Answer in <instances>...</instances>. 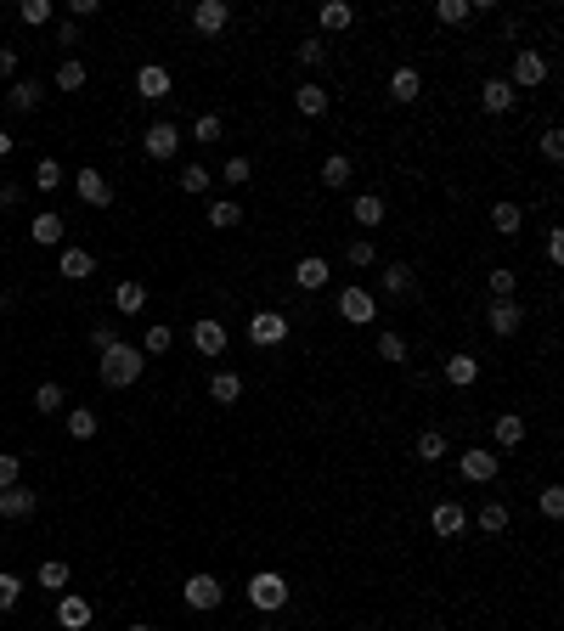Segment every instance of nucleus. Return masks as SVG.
<instances>
[{"instance_id": "f257e3e1", "label": "nucleus", "mask_w": 564, "mask_h": 631, "mask_svg": "<svg viewBox=\"0 0 564 631\" xmlns=\"http://www.w3.org/2000/svg\"><path fill=\"white\" fill-rule=\"evenodd\" d=\"M141 372H148V355H141L136 344H113V350H102V367H96V378H102L108 389H130Z\"/></svg>"}, {"instance_id": "f03ea898", "label": "nucleus", "mask_w": 564, "mask_h": 631, "mask_svg": "<svg viewBox=\"0 0 564 631\" xmlns=\"http://www.w3.org/2000/svg\"><path fill=\"white\" fill-rule=\"evenodd\" d=\"M243 592L260 615H277V609H288V592H294V586H288V575H277V570H255Z\"/></svg>"}, {"instance_id": "7ed1b4c3", "label": "nucleus", "mask_w": 564, "mask_h": 631, "mask_svg": "<svg viewBox=\"0 0 564 631\" xmlns=\"http://www.w3.org/2000/svg\"><path fill=\"white\" fill-rule=\"evenodd\" d=\"M288 333H294V327H288L282 310H255V316H248V344H255V350H277V344H288Z\"/></svg>"}, {"instance_id": "20e7f679", "label": "nucleus", "mask_w": 564, "mask_h": 631, "mask_svg": "<svg viewBox=\"0 0 564 631\" xmlns=\"http://www.w3.org/2000/svg\"><path fill=\"white\" fill-rule=\"evenodd\" d=\"M226 344H232V333H226L220 316H198V322H192V350L203 355V361H220Z\"/></svg>"}, {"instance_id": "39448f33", "label": "nucleus", "mask_w": 564, "mask_h": 631, "mask_svg": "<svg viewBox=\"0 0 564 631\" xmlns=\"http://www.w3.org/2000/svg\"><path fill=\"white\" fill-rule=\"evenodd\" d=\"M542 79H548V57H542L536 46H519L514 51V68H508V85L514 91H536Z\"/></svg>"}, {"instance_id": "423d86ee", "label": "nucleus", "mask_w": 564, "mask_h": 631, "mask_svg": "<svg viewBox=\"0 0 564 631\" xmlns=\"http://www.w3.org/2000/svg\"><path fill=\"white\" fill-rule=\"evenodd\" d=\"M181 598H186V609H198V615H209V609H220V603H226V586H220L215 575H209V570H198V575H186Z\"/></svg>"}, {"instance_id": "0eeeda50", "label": "nucleus", "mask_w": 564, "mask_h": 631, "mask_svg": "<svg viewBox=\"0 0 564 631\" xmlns=\"http://www.w3.org/2000/svg\"><path fill=\"white\" fill-rule=\"evenodd\" d=\"M429 530L441 536V541H457V536L469 530V508H463V502H452V496H441L429 508Z\"/></svg>"}, {"instance_id": "6e6552de", "label": "nucleus", "mask_w": 564, "mask_h": 631, "mask_svg": "<svg viewBox=\"0 0 564 631\" xmlns=\"http://www.w3.org/2000/svg\"><path fill=\"white\" fill-rule=\"evenodd\" d=\"M497 468H503V457H497V451H486V446H474V451H463V457H457V474H463L469 485H491V479H497Z\"/></svg>"}, {"instance_id": "1a4fd4ad", "label": "nucleus", "mask_w": 564, "mask_h": 631, "mask_svg": "<svg viewBox=\"0 0 564 631\" xmlns=\"http://www.w3.org/2000/svg\"><path fill=\"white\" fill-rule=\"evenodd\" d=\"M486 327L497 333V339H514V333L525 327V305L519 299H491L486 305Z\"/></svg>"}, {"instance_id": "9d476101", "label": "nucleus", "mask_w": 564, "mask_h": 631, "mask_svg": "<svg viewBox=\"0 0 564 631\" xmlns=\"http://www.w3.org/2000/svg\"><path fill=\"white\" fill-rule=\"evenodd\" d=\"M141 147H148V158H175L181 153V130H175V119H153L148 124V136H141Z\"/></svg>"}, {"instance_id": "9b49d317", "label": "nucleus", "mask_w": 564, "mask_h": 631, "mask_svg": "<svg viewBox=\"0 0 564 631\" xmlns=\"http://www.w3.org/2000/svg\"><path fill=\"white\" fill-rule=\"evenodd\" d=\"M91 620H96L91 598H79V592H62V598H57V626H62V631H85Z\"/></svg>"}, {"instance_id": "f8f14e48", "label": "nucleus", "mask_w": 564, "mask_h": 631, "mask_svg": "<svg viewBox=\"0 0 564 631\" xmlns=\"http://www.w3.org/2000/svg\"><path fill=\"white\" fill-rule=\"evenodd\" d=\"M226 23H232V6H226V0H198L192 6V29L198 34L215 40V34H226Z\"/></svg>"}, {"instance_id": "ddd939ff", "label": "nucleus", "mask_w": 564, "mask_h": 631, "mask_svg": "<svg viewBox=\"0 0 564 631\" xmlns=\"http://www.w3.org/2000/svg\"><path fill=\"white\" fill-rule=\"evenodd\" d=\"M136 96L141 102H164L170 96V68H164V62H141L136 68Z\"/></svg>"}, {"instance_id": "4468645a", "label": "nucleus", "mask_w": 564, "mask_h": 631, "mask_svg": "<svg viewBox=\"0 0 564 631\" xmlns=\"http://www.w3.org/2000/svg\"><path fill=\"white\" fill-rule=\"evenodd\" d=\"M339 316H345L350 327H367L372 316H379V305H372L367 288H345V293H339Z\"/></svg>"}, {"instance_id": "2eb2a0df", "label": "nucleus", "mask_w": 564, "mask_h": 631, "mask_svg": "<svg viewBox=\"0 0 564 631\" xmlns=\"http://www.w3.org/2000/svg\"><path fill=\"white\" fill-rule=\"evenodd\" d=\"M74 186H79V198H85L91 209H108V203H113V186H108V175H102V170H91V164L74 175Z\"/></svg>"}, {"instance_id": "dca6fc26", "label": "nucleus", "mask_w": 564, "mask_h": 631, "mask_svg": "<svg viewBox=\"0 0 564 631\" xmlns=\"http://www.w3.org/2000/svg\"><path fill=\"white\" fill-rule=\"evenodd\" d=\"M514 102H519V91L508 79H486V85H479V108L486 113H514Z\"/></svg>"}, {"instance_id": "f3484780", "label": "nucleus", "mask_w": 564, "mask_h": 631, "mask_svg": "<svg viewBox=\"0 0 564 631\" xmlns=\"http://www.w3.org/2000/svg\"><path fill=\"white\" fill-rule=\"evenodd\" d=\"M40 508V496L29 485H12V491H0V519H34Z\"/></svg>"}, {"instance_id": "a211bd4d", "label": "nucleus", "mask_w": 564, "mask_h": 631, "mask_svg": "<svg viewBox=\"0 0 564 631\" xmlns=\"http://www.w3.org/2000/svg\"><path fill=\"white\" fill-rule=\"evenodd\" d=\"M96 271V254L91 248H62V260H57V277H68V282H85Z\"/></svg>"}, {"instance_id": "6ab92c4d", "label": "nucleus", "mask_w": 564, "mask_h": 631, "mask_svg": "<svg viewBox=\"0 0 564 631\" xmlns=\"http://www.w3.org/2000/svg\"><path fill=\"white\" fill-rule=\"evenodd\" d=\"M294 108H300L305 119H322V113L333 108V96H327V85H317V79H305V85L294 91Z\"/></svg>"}, {"instance_id": "aec40b11", "label": "nucleus", "mask_w": 564, "mask_h": 631, "mask_svg": "<svg viewBox=\"0 0 564 631\" xmlns=\"http://www.w3.org/2000/svg\"><path fill=\"white\" fill-rule=\"evenodd\" d=\"M327 277H333V265H327L322 254H305V260L294 265V282H300L305 293H317V288H327Z\"/></svg>"}, {"instance_id": "412c9836", "label": "nucleus", "mask_w": 564, "mask_h": 631, "mask_svg": "<svg viewBox=\"0 0 564 631\" xmlns=\"http://www.w3.org/2000/svg\"><path fill=\"white\" fill-rule=\"evenodd\" d=\"M40 102H46L40 79H12V91H6V108H12V113H34Z\"/></svg>"}, {"instance_id": "4be33fe9", "label": "nucleus", "mask_w": 564, "mask_h": 631, "mask_svg": "<svg viewBox=\"0 0 564 631\" xmlns=\"http://www.w3.org/2000/svg\"><path fill=\"white\" fill-rule=\"evenodd\" d=\"M113 310H119V316H141V310H148V288H141L136 277H124V282L113 288Z\"/></svg>"}, {"instance_id": "5701e85b", "label": "nucleus", "mask_w": 564, "mask_h": 631, "mask_svg": "<svg viewBox=\"0 0 564 631\" xmlns=\"http://www.w3.org/2000/svg\"><path fill=\"white\" fill-rule=\"evenodd\" d=\"M209 401H215V406H237L243 401V378L237 372H215V378H209Z\"/></svg>"}, {"instance_id": "b1692460", "label": "nucleus", "mask_w": 564, "mask_h": 631, "mask_svg": "<svg viewBox=\"0 0 564 631\" xmlns=\"http://www.w3.org/2000/svg\"><path fill=\"white\" fill-rule=\"evenodd\" d=\"M417 96H424V79H417V68H395V74H389V102H401V108H407V102H417Z\"/></svg>"}, {"instance_id": "393cba45", "label": "nucleus", "mask_w": 564, "mask_h": 631, "mask_svg": "<svg viewBox=\"0 0 564 631\" xmlns=\"http://www.w3.org/2000/svg\"><path fill=\"white\" fill-rule=\"evenodd\" d=\"M491 440H497V446H503V451H514V446H525V417H514V412H503V417H497V423H491Z\"/></svg>"}, {"instance_id": "a878e982", "label": "nucleus", "mask_w": 564, "mask_h": 631, "mask_svg": "<svg viewBox=\"0 0 564 631\" xmlns=\"http://www.w3.org/2000/svg\"><path fill=\"white\" fill-rule=\"evenodd\" d=\"M350 175H356L350 153H327V158H322V186H333V192H339V186H350Z\"/></svg>"}, {"instance_id": "bb28decb", "label": "nucleus", "mask_w": 564, "mask_h": 631, "mask_svg": "<svg viewBox=\"0 0 564 631\" xmlns=\"http://www.w3.org/2000/svg\"><path fill=\"white\" fill-rule=\"evenodd\" d=\"M29 231H34V243H40V248H51V243H62V231H68V226H62V215H57V209H40Z\"/></svg>"}, {"instance_id": "cd10ccee", "label": "nucleus", "mask_w": 564, "mask_h": 631, "mask_svg": "<svg viewBox=\"0 0 564 631\" xmlns=\"http://www.w3.org/2000/svg\"><path fill=\"white\" fill-rule=\"evenodd\" d=\"M441 372H446V384H452V389H469L474 378H479V361H474V355H446V367H441Z\"/></svg>"}, {"instance_id": "c85d7f7f", "label": "nucleus", "mask_w": 564, "mask_h": 631, "mask_svg": "<svg viewBox=\"0 0 564 631\" xmlns=\"http://www.w3.org/2000/svg\"><path fill=\"white\" fill-rule=\"evenodd\" d=\"M62 423H68V440H79V446H85V440H96V412L91 406H68V417H62Z\"/></svg>"}, {"instance_id": "c756f323", "label": "nucleus", "mask_w": 564, "mask_h": 631, "mask_svg": "<svg viewBox=\"0 0 564 631\" xmlns=\"http://www.w3.org/2000/svg\"><path fill=\"white\" fill-rule=\"evenodd\" d=\"M519 226H525V209H519V203H491V231L519 237Z\"/></svg>"}, {"instance_id": "7c9ffc66", "label": "nucleus", "mask_w": 564, "mask_h": 631, "mask_svg": "<svg viewBox=\"0 0 564 631\" xmlns=\"http://www.w3.org/2000/svg\"><path fill=\"white\" fill-rule=\"evenodd\" d=\"M209 226H215V231H232V226H243V209H237L232 198H209Z\"/></svg>"}, {"instance_id": "2f4dec72", "label": "nucleus", "mask_w": 564, "mask_h": 631, "mask_svg": "<svg viewBox=\"0 0 564 631\" xmlns=\"http://www.w3.org/2000/svg\"><path fill=\"white\" fill-rule=\"evenodd\" d=\"M446 451H452V446H446V434H441V429H424V434H417V446H412V457H417V462H441Z\"/></svg>"}, {"instance_id": "473e14b6", "label": "nucleus", "mask_w": 564, "mask_h": 631, "mask_svg": "<svg viewBox=\"0 0 564 631\" xmlns=\"http://www.w3.org/2000/svg\"><path fill=\"white\" fill-rule=\"evenodd\" d=\"M34 412H40V417L68 412V395H62V384H40V389H34Z\"/></svg>"}, {"instance_id": "72a5a7b5", "label": "nucleus", "mask_w": 564, "mask_h": 631, "mask_svg": "<svg viewBox=\"0 0 564 631\" xmlns=\"http://www.w3.org/2000/svg\"><path fill=\"white\" fill-rule=\"evenodd\" d=\"M350 23H356V6H345V0H327L322 6V29L327 34H345Z\"/></svg>"}, {"instance_id": "f704fd0d", "label": "nucleus", "mask_w": 564, "mask_h": 631, "mask_svg": "<svg viewBox=\"0 0 564 631\" xmlns=\"http://www.w3.org/2000/svg\"><path fill=\"white\" fill-rule=\"evenodd\" d=\"M57 91H85V62H79V57L57 62Z\"/></svg>"}, {"instance_id": "c9c22d12", "label": "nucleus", "mask_w": 564, "mask_h": 631, "mask_svg": "<svg viewBox=\"0 0 564 631\" xmlns=\"http://www.w3.org/2000/svg\"><path fill=\"white\" fill-rule=\"evenodd\" d=\"M350 215H356V226H379L384 220V198L379 192H362L356 203H350Z\"/></svg>"}, {"instance_id": "e433bc0d", "label": "nucleus", "mask_w": 564, "mask_h": 631, "mask_svg": "<svg viewBox=\"0 0 564 631\" xmlns=\"http://www.w3.org/2000/svg\"><path fill=\"white\" fill-rule=\"evenodd\" d=\"M170 350H175L170 322H153V327H148V339H141V355H170Z\"/></svg>"}, {"instance_id": "4c0bfd02", "label": "nucleus", "mask_w": 564, "mask_h": 631, "mask_svg": "<svg viewBox=\"0 0 564 631\" xmlns=\"http://www.w3.org/2000/svg\"><path fill=\"white\" fill-rule=\"evenodd\" d=\"M469 17H474L469 0H441V6H434V23L441 29H457V23H469Z\"/></svg>"}, {"instance_id": "58836bf2", "label": "nucleus", "mask_w": 564, "mask_h": 631, "mask_svg": "<svg viewBox=\"0 0 564 631\" xmlns=\"http://www.w3.org/2000/svg\"><path fill=\"white\" fill-rule=\"evenodd\" d=\"M474 524H479L486 536H503V530H508V508H503V502H486V508L474 513Z\"/></svg>"}, {"instance_id": "ea45409f", "label": "nucleus", "mask_w": 564, "mask_h": 631, "mask_svg": "<svg viewBox=\"0 0 564 631\" xmlns=\"http://www.w3.org/2000/svg\"><path fill=\"white\" fill-rule=\"evenodd\" d=\"M29 181H34V192H57V186H62V164L57 158H40Z\"/></svg>"}, {"instance_id": "a19ab883", "label": "nucleus", "mask_w": 564, "mask_h": 631, "mask_svg": "<svg viewBox=\"0 0 564 631\" xmlns=\"http://www.w3.org/2000/svg\"><path fill=\"white\" fill-rule=\"evenodd\" d=\"M379 288L389 293V299H401V293H412V271H407V265H389V271H379Z\"/></svg>"}, {"instance_id": "79ce46f5", "label": "nucleus", "mask_w": 564, "mask_h": 631, "mask_svg": "<svg viewBox=\"0 0 564 631\" xmlns=\"http://www.w3.org/2000/svg\"><path fill=\"white\" fill-rule=\"evenodd\" d=\"M209 186H215V175H209V170H203V164H186V170H181V192H192V198H203V192H209Z\"/></svg>"}, {"instance_id": "37998d69", "label": "nucleus", "mask_w": 564, "mask_h": 631, "mask_svg": "<svg viewBox=\"0 0 564 631\" xmlns=\"http://www.w3.org/2000/svg\"><path fill=\"white\" fill-rule=\"evenodd\" d=\"M226 136V124H220V113H198V124H192V141H203V147H215Z\"/></svg>"}, {"instance_id": "c03bdc74", "label": "nucleus", "mask_w": 564, "mask_h": 631, "mask_svg": "<svg viewBox=\"0 0 564 631\" xmlns=\"http://www.w3.org/2000/svg\"><path fill=\"white\" fill-rule=\"evenodd\" d=\"M40 586H46V592H57V598H62V586H68V564H62V558L40 564Z\"/></svg>"}, {"instance_id": "a18cd8bd", "label": "nucleus", "mask_w": 564, "mask_h": 631, "mask_svg": "<svg viewBox=\"0 0 564 631\" xmlns=\"http://www.w3.org/2000/svg\"><path fill=\"white\" fill-rule=\"evenodd\" d=\"M220 181H226V186H248V181H255V164H248L243 153H237V158H226V170H220Z\"/></svg>"}, {"instance_id": "49530a36", "label": "nucleus", "mask_w": 564, "mask_h": 631, "mask_svg": "<svg viewBox=\"0 0 564 631\" xmlns=\"http://www.w3.org/2000/svg\"><path fill=\"white\" fill-rule=\"evenodd\" d=\"M17 598H23V581H17L12 570H0V615H6V609H17Z\"/></svg>"}, {"instance_id": "de8ad7c7", "label": "nucleus", "mask_w": 564, "mask_h": 631, "mask_svg": "<svg viewBox=\"0 0 564 631\" xmlns=\"http://www.w3.org/2000/svg\"><path fill=\"white\" fill-rule=\"evenodd\" d=\"M17 17H23L29 29H40V23H51V0H23L17 6Z\"/></svg>"}, {"instance_id": "09e8293b", "label": "nucleus", "mask_w": 564, "mask_h": 631, "mask_svg": "<svg viewBox=\"0 0 564 631\" xmlns=\"http://www.w3.org/2000/svg\"><path fill=\"white\" fill-rule=\"evenodd\" d=\"M294 57H300V68H322L327 46H322V40H305V46H294Z\"/></svg>"}, {"instance_id": "8fccbe9b", "label": "nucleus", "mask_w": 564, "mask_h": 631, "mask_svg": "<svg viewBox=\"0 0 564 631\" xmlns=\"http://www.w3.org/2000/svg\"><path fill=\"white\" fill-rule=\"evenodd\" d=\"M17 474H23V457H17V451H0V491H12Z\"/></svg>"}, {"instance_id": "3c124183", "label": "nucleus", "mask_w": 564, "mask_h": 631, "mask_svg": "<svg viewBox=\"0 0 564 631\" xmlns=\"http://www.w3.org/2000/svg\"><path fill=\"white\" fill-rule=\"evenodd\" d=\"M542 158L564 164V130H559V124H553V130H542Z\"/></svg>"}, {"instance_id": "603ef678", "label": "nucleus", "mask_w": 564, "mask_h": 631, "mask_svg": "<svg viewBox=\"0 0 564 631\" xmlns=\"http://www.w3.org/2000/svg\"><path fill=\"white\" fill-rule=\"evenodd\" d=\"M486 282H491V293H497V299H514V288H519V277H514V271H486Z\"/></svg>"}, {"instance_id": "864d4df0", "label": "nucleus", "mask_w": 564, "mask_h": 631, "mask_svg": "<svg viewBox=\"0 0 564 631\" xmlns=\"http://www.w3.org/2000/svg\"><path fill=\"white\" fill-rule=\"evenodd\" d=\"M379 355L384 361H407V339L401 333H379Z\"/></svg>"}, {"instance_id": "5fc2aeb1", "label": "nucleus", "mask_w": 564, "mask_h": 631, "mask_svg": "<svg viewBox=\"0 0 564 631\" xmlns=\"http://www.w3.org/2000/svg\"><path fill=\"white\" fill-rule=\"evenodd\" d=\"M113 344H119V327H113V322H96V327H91V350L102 355V350H113Z\"/></svg>"}, {"instance_id": "6e6d98bb", "label": "nucleus", "mask_w": 564, "mask_h": 631, "mask_svg": "<svg viewBox=\"0 0 564 631\" xmlns=\"http://www.w3.org/2000/svg\"><path fill=\"white\" fill-rule=\"evenodd\" d=\"M536 502H542V513H548V519H564V485H548Z\"/></svg>"}, {"instance_id": "4d7b16f0", "label": "nucleus", "mask_w": 564, "mask_h": 631, "mask_svg": "<svg viewBox=\"0 0 564 631\" xmlns=\"http://www.w3.org/2000/svg\"><path fill=\"white\" fill-rule=\"evenodd\" d=\"M345 254H350V265H372V260H379V254H372V243H367V237H356V243L345 248Z\"/></svg>"}, {"instance_id": "13d9d810", "label": "nucleus", "mask_w": 564, "mask_h": 631, "mask_svg": "<svg viewBox=\"0 0 564 631\" xmlns=\"http://www.w3.org/2000/svg\"><path fill=\"white\" fill-rule=\"evenodd\" d=\"M17 203H23V181H6L0 186V209H17Z\"/></svg>"}, {"instance_id": "bf43d9fd", "label": "nucleus", "mask_w": 564, "mask_h": 631, "mask_svg": "<svg viewBox=\"0 0 564 631\" xmlns=\"http://www.w3.org/2000/svg\"><path fill=\"white\" fill-rule=\"evenodd\" d=\"M548 265H564V231H548Z\"/></svg>"}, {"instance_id": "052dcab7", "label": "nucleus", "mask_w": 564, "mask_h": 631, "mask_svg": "<svg viewBox=\"0 0 564 631\" xmlns=\"http://www.w3.org/2000/svg\"><path fill=\"white\" fill-rule=\"evenodd\" d=\"M102 6H96V0H68V23H79V17H96Z\"/></svg>"}, {"instance_id": "680f3d73", "label": "nucleus", "mask_w": 564, "mask_h": 631, "mask_svg": "<svg viewBox=\"0 0 564 631\" xmlns=\"http://www.w3.org/2000/svg\"><path fill=\"white\" fill-rule=\"evenodd\" d=\"M57 46H79V23L62 17V23H57Z\"/></svg>"}, {"instance_id": "e2e57ef3", "label": "nucleus", "mask_w": 564, "mask_h": 631, "mask_svg": "<svg viewBox=\"0 0 564 631\" xmlns=\"http://www.w3.org/2000/svg\"><path fill=\"white\" fill-rule=\"evenodd\" d=\"M12 74H17V51L0 46V79H12Z\"/></svg>"}, {"instance_id": "0e129e2a", "label": "nucleus", "mask_w": 564, "mask_h": 631, "mask_svg": "<svg viewBox=\"0 0 564 631\" xmlns=\"http://www.w3.org/2000/svg\"><path fill=\"white\" fill-rule=\"evenodd\" d=\"M12 147H17V141H12V130H0V158H12Z\"/></svg>"}, {"instance_id": "69168bd1", "label": "nucleus", "mask_w": 564, "mask_h": 631, "mask_svg": "<svg viewBox=\"0 0 564 631\" xmlns=\"http://www.w3.org/2000/svg\"><path fill=\"white\" fill-rule=\"evenodd\" d=\"M6 305H12V299H6V293H0V316H6Z\"/></svg>"}, {"instance_id": "338daca9", "label": "nucleus", "mask_w": 564, "mask_h": 631, "mask_svg": "<svg viewBox=\"0 0 564 631\" xmlns=\"http://www.w3.org/2000/svg\"><path fill=\"white\" fill-rule=\"evenodd\" d=\"M124 631H153V626H124Z\"/></svg>"}]
</instances>
